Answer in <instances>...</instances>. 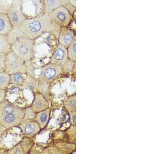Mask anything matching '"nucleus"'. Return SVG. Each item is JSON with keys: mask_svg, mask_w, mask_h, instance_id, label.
<instances>
[{"mask_svg": "<svg viewBox=\"0 0 155 154\" xmlns=\"http://www.w3.org/2000/svg\"><path fill=\"white\" fill-rule=\"evenodd\" d=\"M60 29V26L52 21L49 15L42 13L34 18H26L19 27L12 30L8 37L10 43L17 36H24L35 40L46 33L58 39Z\"/></svg>", "mask_w": 155, "mask_h": 154, "instance_id": "nucleus-1", "label": "nucleus"}, {"mask_svg": "<svg viewBox=\"0 0 155 154\" xmlns=\"http://www.w3.org/2000/svg\"><path fill=\"white\" fill-rule=\"evenodd\" d=\"M67 55L69 60L75 62L76 61V39L67 47Z\"/></svg>", "mask_w": 155, "mask_h": 154, "instance_id": "nucleus-21", "label": "nucleus"}, {"mask_svg": "<svg viewBox=\"0 0 155 154\" xmlns=\"http://www.w3.org/2000/svg\"><path fill=\"white\" fill-rule=\"evenodd\" d=\"M64 105L68 112L76 111V94L72 95L64 101Z\"/></svg>", "mask_w": 155, "mask_h": 154, "instance_id": "nucleus-20", "label": "nucleus"}, {"mask_svg": "<svg viewBox=\"0 0 155 154\" xmlns=\"http://www.w3.org/2000/svg\"><path fill=\"white\" fill-rule=\"evenodd\" d=\"M13 30L7 14L0 12V34L8 36Z\"/></svg>", "mask_w": 155, "mask_h": 154, "instance_id": "nucleus-13", "label": "nucleus"}, {"mask_svg": "<svg viewBox=\"0 0 155 154\" xmlns=\"http://www.w3.org/2000/svg\"><path fill=\"white\" fill-rule=\"evenodd\" d=\"M23 73H15L9 75V83L18 86H22L25 82V76Z\"/></svg>", "mask_w": 155, "mask_h": 154, "instance_id": "nucleus-19", "label": "nucleus"}, {"mask_svg": "<svg viewBox=\"0 0 155 154\" xmlns=\"http://www.w3.org/2000/svg\"><path fill=\"white\" fill-rule=\"evenodd\" d=\"M11 51L25 62L32 60L33 58L34 39L24 36H17L11 43Z\"/></svg>", "mask_w": 155, "mask_h": 154, "instance_id": "nucleus-2", "label": "nucleus"}, {"mask_svg": "<svg viewBox=\"0 0 155 154\" xmlns=\"http://www.w3.org/2000/svg\"><path fill=\"white\" fill-rule=\"evenodd\" d=\"M68 1L71 5L76 8V0H68Z\"/></svg>", "mask_w": 155, "mask_h": 154, "instance_id": "nucleus-29", "label": "nucleus"}, {"mask_svg": "<svg viewBox=\"0 0 155 154\" xmlns=\"http://www.w3.org/2000/svg\"><path fill=\"white\" fill-rule=\"evenodd\" d=\"M74 62H73L72 61L68 59L67 61L62 66L63 70L65 71L66 72H69L72 71V69L74 66Z\"/></svg>", "mask_w": 155, "mask_h": 154, "instance_id": "nucleus-24", "label": "nucleus"}, {"mask_svg": "<svg viewBox=\"0 0 155 154\" xmlns=\"http://www.w3.org/2000/svg\"><path fill=\"white\" fill-rule=\"evenodd\" d=\"M12 4L9 3L6 1L0 0V12L7 14Z\"/></svg>", "mask_w": 155, "mask_h": 154, "instance_id": "nucleus-23", "label": "nucleus"}, {"mask_svg": "<svg viewBox=\"0 0 155 154\" xmlns=\"http://www.w3.org/2000/svg\"><path fill=\"white\" fill-rule=\"evenodd\" d=\"M5 54L0 53V73L5 72Z\"/></svg>", "mask_w": 155, "mask_h": 154, "instance_id": "nucleus-26", "label": "nucleus"}, {"mask_svg": "<svg viewBox=\"0 0 155 154\" xmlns=\"http://www.w3.org/2000/svg\"><path fill=\"white\" fill-rule=\"evenodd\" d=\"M68 113L69 114V116H70V120H71V124L73 125H76V111H73L69 112Z\"/></svg>", "mask_w": 155, "mask_h": 154, "instance_id": "nucleus-27", "label": "nucleus"}, {"mask_svg": "<svg viewBox=\"0 0 155 154\" xmlns=\"http://www.w3.org/2000/svg\"><path fill=\"white\" fill-rule=\"evenodd\" d=\"M48 15L50 19L60 27H69L72 21L71 12L63 6H60Z\"/></svg>", "mask_w": 155, "mask_h": 154, "instance_id": "nucleus-4", "label": "nucleus"}, {"mask_svg": "<svg viewBox=\"0 0 155 154\" xmlns=\"http://www.w3.org/2000/svg\"><path fill=\"white\" fill-rule=\"evenodd\" d=\"M25 76V82L21 86L23 88L28 89L33 92L38 91V80L36 78L35 76L27 73Z\"/></svg>", "mask_w": 155, "mask_h": 154, "instance_id": "nucleus-15", "label": "nucleus"}, {"mask_svg": "<svg viewBox=\"0 0 155 154\" xmlns=\"http://www.w3.org/2000/svg\"><path fill=\"white\" fill-rule=\"evenodd\" d=\"M32 138L25 136L14 147L7 152L8 154H27L30 152L33 142Z\"/></svg>", "mask_w": 155, "mask_h": 154, "instance_id": "nucleus-11", "label": "nucleus"}, {"mask_svg": "<svg viewBox=\"0 0 155 154\" xmlns=\"http://www.w3.org/2000/svg\"><path fill=\"white\" fill-rule=\"evenodd\" d=\"M63 72L61 66L49 62L41 68L38 80L50 83L60 76Z\"/></svg>", "mask_w": 155, "mask_h": 154, "instance_id": "nucleus-5", "label": "nucleus"}, {"mask_svg": "<svg viewBox=\"0 0 155 154\" xmlns=\"http://www.w3.org/2000/svg\"><path fill=\"white\" fill-rule=\"evenodd\" d=\"M58 39L60 44L67 48L76 39V34L74 31L69 27H61Z\"/></svg>", "mask_w": 155, "mask_h": 154, "instance_id": "nucleus-10", "label": "nucleus"}, {"mask_svg": "<svg viewBox=\"0 0 155 154\" xmlns=\"http://www.w3.org/2000/svg\"><path fill=\"white\" fill-rule=\"evenodd\" d=\"M11 51V44L8 36L0 34V53L4 54Z\"/></svg>", "mask_w": 155, "mask_h": 154, "instance_id": "nucleus-18", "label": "nucleus"}, {"mask_svg": "<svg viewBox=\"0 0 155 154\" xmlns=\"http://www.w3.org/2000/svg\"><path fill=\"white\" fill-rule=\"evenodd\" d=\"M43 13L47 14L61 6L59 0H43Z\"/></svg>", "mask_w": 155, "mask_h": 154, "instance_id": "nucleus-17", "label": "nucleus"}, {"mask_svg": "<svg viewBox=\"0 0 155 154\" xmlns=\"http://www.w3.org/2000/svg\"><path fill=\"white\" fill-rule=\"evenodd\" d=\"M9 84V75L5 72L0 73V89L5 90Z\"/></svg>", "mask_w": 155, "mask_h": 154, "instance_id": "nucleus-22", "label": "nucleus"}, {"mask_svg": "<svg viewBox=\"0 0 155 154\" xmlns=\"http://www.w3.org/2000/svg\"><path fill=\"white\" fill-rule=\"evenodd\" d=\"M30 108L36 113L50 108L49 103L44 94L38 91L34 92L33 100Z\"/></svg>", "mask_w": 155, "mask_h": 154, "instance_id": "nucleus-9", "label": "nucleus"}, {"mask_svg": "<svg viewBox=\"0 0 155 154\" xmlns=\"http://www.w3.org/2000/svg\"><path fill=\"white\" fill-rule=\"evenodd\" d=\"M59 1H60L61 5L63 6L64 7H66L68 10L69 12H71V14L72 12V13H74V12H72L71 9H72L73 11L75 12L76 10V8H74V7L71 5L70 3H69L68 0H59Z\"/></svg>", "mask_w": 155, "mask_h": 154, "instance_id": "nucleus-25", "label": "nucleus"}, {"mask_svg": "<svg viewBox=\"0 0 155 154\" xmlns=\"http://www.w3.org/2000/svg\"><path fill=\"white\" fill-rule=\"evenodd\" d=\"M25 136L32 138L37 135L41 128L38 122L34 119L24 118L18 126Z\"/></svg>", "mask_w": 155, "mask_h": 154, "instance_id": "nucleus-8", "label": "nucleus"}, {"mask_svg": "<svg viewBox=\"0 0 155 154\" xmlns=\"http://www.w3.org/2000/svg\"><path fill=\"white\" fill-rule=\"evenodd\" d=\"M68 59L67 48L59 44L58 46L55 50L50 62L62 67Z\"/></svg>", "mask_w": 155, "mask_h": 154, "instance_id": "nucleus-12", "label": "nucleus"}, {"mask_svg": "<svg viewBox=\"0 0 155 154\" xmlns=\"http://www.w3.org/2000/svg\"><path fill=\"white\" fill-rule=\"evenodd\" d=\"M50 113L51 109L49 108L46 110L36 113L35 119L38 122L41 129L46 127V126L48 124L49 121Z\"/></svg>", "mask_w": 155, "mask_h": 154, "instance_id": "nucleus-14", "label": "nucleus"}, {"mask_svg": "<svg viewBox=\"0 0 155 154\" xmlns=\"http://www.w3.org/2000/svg\"><path fill=\"white\" fill-rule=\"evenodd\" d=\"M25 108H19L14 112L0 117V125L7 129L17 126L25 118Z\"/></svg>", "mask_w": 155, "mask_h": 154, "instance_id": "nucleus-7", "label": "nucleus"}, {"mask_svg": "<svg viewBox=\"0 0 155 154\" xmlns=\"http://www.w3.org/2000/svg\"><path fill=\"white\" fill-rule=\"evenodd\" d=\"M5 72L9 75L18 73L27 74L25 62L17 56L14 52L9 51L5 54Z\"/></svg>", "mask_w": 155, "mask_h": 154, "instance_id": "nucleus-3", "label": "nucleus"}, {"mask_svg": "<svg viewBox=\"0 0 155 154\" xmlns=\"http://www.w3.org/2000/svg\"><path fill=\"white\" fill-rule=\"evenodd\" d=\"M7 15L13 29H16L19 27L26 19L22 12L21 2L18 1L12 3Z\"/></svg>", "mask_w": 155, "mask_h": 154, "instance_id": "nucleus-6", "label": "nucleus"}, {"mask_svg": "<svg viewBox=\"0 0 155 154\" xmlns=\"http://www.w3.org/2000/svg\"><path fill=\"white\" fill-rule=\"evenodd\" d=\"M6 96V91L4 89H0V102L5 99Z\"/></svg>", "mask_w": 155, "mask_h": 154, "instance_id": "nucleus-28", "label": "nucleus"}, {"mask_svg": "<svg viewBox=\"0 0 155 154\" xmlns=\"http://www.w3.org/2000/svg\"><path fill=\"white\" fill-rule=\"evenodd\" d=\"M19 108H20L19 106L15 105L12 103L4 99L0 102V117L15 112Z\"/></svg>", "mask_w": 155, "mask_h": 154, "instance_id": "nucleus-16", "label": "nucleus"}]
</instances>
